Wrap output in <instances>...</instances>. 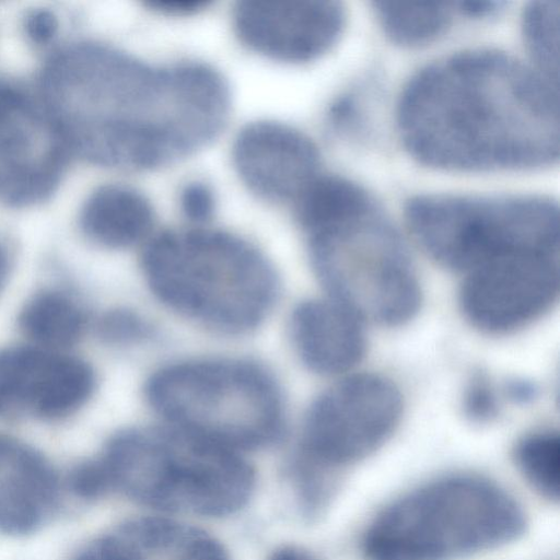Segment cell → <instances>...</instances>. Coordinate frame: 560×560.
Masks as SVG:
<instances>
[{"label":"cell","mask_w":560,"mask_h":560,"mask_svg":"<svg viewBox=\"0 0 560 560\" xmlns=\"http://www.w3.org/2000/svg\"><path fill=\"white\" fill-rule=\"evenodd\" d=\"M42 103L69 151L120 170L170 165L212 142L231 94L199 62L154 66L109 45L80 42L46 62Z\"/></svg>","instance_id":"obj_1"},{"label":"cell","mask_w":560,"mask_h":560,"mask_svg":"<svg viewBox=\"0 0 560 560\" xmlns=\"http://www.w3.org/2000/svg\"><path fill=\"white\" fill-rule=\"evenodd\" d=\"M396 121L409 154L433 168L533 171L559 158L558 88L493 48L456 51L415 72Z\"/></svg>","instance_id":"obj_2"},{"label":"cell","mask_w":560,"mask_h":560,"mask_svg":"<svg viewBox=\"0 0 560 560\" xmlns=\"http://www.w3.org/2000/svg\"><path fill=\"white\" fill-rule=\"evenodd\" d=\"M295 210L331 300L361 322L392 327L415 317L421 304L417 272L397 226L371 192L322 173Z\"/></svg>","instance_id":"obj_3"},{"label":"cell","mask_w":560,"mask_h":560,"mask_svg":"<svg viewBox=\"0 0 560 560\" xmlns=\"http://www.w3.org/2000/svg\"><path fill=\"white\" fill-rule=\"evenodd\" d=\"M145 280L171 310L229 334L258 326L278 294L275 268L242 237L219 230L167 231L142 255Z\"/></svg>","instance_id":"obj_4"},{"label":"cell","mask_w":560,"mask_h":560,"mask_svg":"<svg viewBox=\"0 0 560 560\" xmlns=\"http://www.w3.org/2000/svg\"><path fill=\"white\" fill-rule=\"evenodd\" d=\"M526 518L501 486L471 474L443 476L387 504L362 538L365 560H460L517 539Z\"/></svg>","instance_id":"obj_5"},{"label":"cell","mask_w":560,"mask_h":560,"mask_svg":"<svg viewBox=\"0 0 560 560\" xmlns=\"http://www.w3.org/2000/svg\"><path fill=\"white\" fill-rule=\"evenodd\" d=\"M110 490L160 511L222 516L241 509L254 471L238 452L178 429H128L98 457Z\"/></svg>","instance_id":"obj_6"},{"label":"cell","mask_w":560,"mask_h":560,"mask_svg":"<svg viewBox=\"0 0 560 560\" xmlns=\"http://www.w3.org/2000/svg\"><path fill=\"white\" fill-rule=\"evenodd\" d=\"M150 406L170 427L241 452L277 441L283 400L273 376L238 359H199L170 364L148 380Z\"/></svg>","instance_id":"obj_7"},{"label":"cell","mask_w":560,"mask_h":560,"mask_svg":"<svg viewBox=\"0 0 560 560\" xmlns=\"http://www.w3.org/2000/svg\"><path fill=\"white\" fill-rule=\"evenodd\" d=\"M423 250L455 271L517 254H559L558 203L533 194H424L406 205Z\"/></svg>","instance_id":"obj_8"},{"label":"cell","mask_w":560,"mask_h":560,"mask_svg":"<svg viewBox=\"0 0 560 560\" xmlns=\"http://www.w3.org/2000/svg\"><path fill=\"white\" fill-rule=\"evenodd\" d=\"M401 413L398 387L377 374L348 376L323 392L303 422L296 464L300 487L332 490L335 475L377 451Z\"/></svg>","instance_id":"obj_9"},{"label":"cell","mask_w":560,"mask_h":560,"mask_svg":"<svg viewBox=\"0 0 560 560\" xmlns=\"http://www.w3.org/2000/svg\"><path fill=\"white\" fill-rule=\"evenodd\" d=\"M558 295L559 254H517L465 272L458 303L474 327L505 335L542 317Z\"/></svg>","instance_id":"obj_10"},{"label":"cell","mask_w":560,"mask_h":560,"mask_svg":"<svg viewBox=\"0 0 560 560\" xmlns=\"http://www.w3.org/2000/svg\"><path fill=\"white\" fill-rule=\"evenodd\" d=\"M68 152L42 101L0 81V203L28 207L49 198Z\"/></svg>","instance_id":"obj_11"},{"label":"cell","mask_w":560,"mask_h":560,"mask_svg":"<svg viewBox=\"0 0 560 560\" xmlns=\"http://www.w3.org/2000/svg\"><path fill=\"white\" fill-rule=\"evenodd\" d=\"M342 3L331 0H242L233 9L240 42L266 58L304 63L339 40L346 25Z\"/></svg>","instance_id":"obj_12"},{"label":"cell","mask_w":560,"mask_h":560,"mask_svg":"<svg viewBox=\"0 0 560 560\" xmlns=\"http://www.w3.org/2000/svg\"><path fill=\"white\" fill-rule=\"evenodd\" d=\"M94 388L93 369L77 357L36 346L0 349V417L60 420Z\"/></svg>","instance_id":"obj_13"},{"label":"cell","mask_w":560,"mask_h":560,"mask_svg":"<svg viewBox=\"0 0 560 560\" xmlns=\"http://www.w3.org/2000/svg\"><path fill=\"white\" fill-rule=\"evenodd\" d=\"M232 159L243 184L268 201H295L322 174L320 155L301 130L275 120L247 124L237 133Z\"/></svg>","instance_id":"obj_14"},{"label":"cell","mask_w":560,"mask_h":560,"mask_svg":"<svg viewBox=\"0 0 560 560\" xmlns=\"http://www.w3.org/2000/svg\"><path fill=\"white\" fill-rule=\"evenodd\" d=\"M59 499L57 474L34 447L0 434V532L26 535L54 513Z\"/></svg>","instance_id":"obj_15"},{"label":"cell","mask_w":560,"mask_h":560,"mask_svg":"<svg viewBox=\"0 0 560 560\" xmlns=\"http://www.w3.org/2000/svg\"><path fill=\"white\" fill-rule=\"evenodd\" d=\"M73 560H229L212 536L161 517H143L119 525L97 538Z\"/></svg>","instance_id":"obj_16"},{"label":"cell","mask_w":560,"mask_h":560,"mask_svg":"<svg viewBox=\"0 0 560 560\" xmlns=\"http://www.w3.org/2000/svg\"><path fill=\"white\" fill-rule=\"evenodd\" d=\"M362 323L336 301L314 299L294 308L290 334L307 369L320 375H339L358 365L365 354Z\"/></svg>","instance_id":"obj_17"},{"label":"cell","mask_w":560,"mask_h":560,"mask_svg":"<svg viewBox=\"0 0 560 560\" xmlns=\"http://www.w3.org/2000/svg\"><path fill=\"white\" fill-rule=\"evenodd\" d=\"M80 228L93 243L113 249L143 241L154 223L150 200L139 190L118 184L96 188L83 202Z\"/></svg>","instance_id":"obj_18"},{"label":"cell","mask_w":560,"mask_h":560,"mask_svg":"<svg viewBox=\"0 0 560 560\" xmlns=\"http://www.w3.org/2000/svg\"><path fill=\"white\" fill-rule=\"evenodd\" d=\"M19 326L34 346L61 351L83 335L86 316L70 295L47 289L27 300L19 314Z\"/></svg>","instance_id":"obj_19"},{"label":"cell","mask_w":560,"mask_h":560,"mask_svg":"<svg viewBox=\"0 0 560 560\" xmlns=\"http://www.w3.org/2000/svg\"><path fill=\"white\" fill-rule=\"evenodd\" d=\"M373 12L382 31L397 45L419 47L435 40L451 26L458 3L376 1Z\"/></svg>","instance_id":"obj_20"},{"label":"cell","mask_w":560,"mask_h":560,"mask_svg":"<svg viewBox=\"0 0 560 560\" xmlns=\"http://www.w3.org/2000/svg\"><path fill=\"white\" fill-rule=\"evenodd\" d=\"M521 30L528 65L558 88L559 2H529L521 16Z\"/></svg>","instance_id":"obj_21"},{"label":"cell","mask_w":560,"mask_h":560,"mask_svg":"<svg viewBox=\"0 0 560 560\" xmlns=\"http://www.w3.org/2000/svg\"><path fill=\"white\" fill-rule=\"evenodd\" d=\"M516 467L541 497L558 501L560 494V438L540 430L521 438L513 451Z\"/></svg>","instance_id":"obj_22"},{"label":"cell","mask_w":560,"mask_h":560,"mask_svg":"<svg viewBox=\"0 0 560 560\" xmlns=\"http://www.w3.org/2000/svg\"><path fill=\"white\" fill-rule=\"evenodd\" d=\"M95 330L101 340L114 346L138 343L153 334L148 320L127 308H114L103 313L96 320Z\"/></svg>","instance_id":"obj_23"},{"label":"cell","mask_w":560,"mask_h":560,"mask_svg":"<svg viewBox=\"0 0 560 560\" xmlns=\"http://www.w3.org/2000/svg\"><path fill=\"white\" fill-rule=\"evenodd\" d=\"M465 416L474 422H487L498 413L494 388L483 373L477 372L468 380L463 395Z\"/></svg>","instance_id":"obj_24"},{"label":"cell","mask_w":560,"mask_h":560,"mask_svg":"<svg viewBox=\"0 0 560 560\" xmlns=\"http://www.w3.org/2000/svg\"><path fill=\"white\" fill-rule=\"evenodd\" d=\"M68 482L70 490L82 499H96L110 491L106 474L98 458L74 467Z\"/></svg>","instance_id":"obj_25"},{"label":"cell","mask_w":560,"mask_h":560,"mask_svg":"<svg viewBox=\"0 0 560 560\" xmlns=\"http://www.w3.org/2000/svg\"><path fill=\"white\" fill-rule=\"evenodd\" d=\"M179 206L188 220L205 223L211 219L215 210L214 192L202 182H191L182 189Z\"/></svg>","instance_id":"obj_26"},{"label":"cell","mask_w":560,"mask_h":560,"mask_svg":"<svg viewBox=\"0 0 560 560\" xmlns=\"http://www.w3.org/2000/svg\"><path fill=\"white\" fill-rule=\"evenodd\" d=\"M57 20L48 11H34L26 19V32L37 43L49 42L57 30Z\"/></svg>","instance_id":"obj_27"},{"label":"cell","mask_w":560,"mask_h":560,"mask_svg":"<svg viewBox=\"0 0 560 560\" xmlns=\"http://www.w3.org/2000/svg\"><path fill=\"white\" fill-rule=\"evenodd\" d=\"M210 2L206 0H150L145 2L150 8L168 14H185L203 10Z\"/></svg>","instance_id":"obj_28"},{"label":"cell","mask_w":560,"mask_h":560,"mask_svg":"<svg viewBox=\"0 0 560 560\" xmlns=\"http://www.w3.org/2000/svg\"><path fill=\"white\" fill-rule=\"evenodd\" d=\"M506 396L517 404H527L537 397L538 389L536 385L524 378H513L506 382L504 386Z\"/></svg>","instance_id":"obj_29"},{"label":"cell","mask_w":560,"mask_h":560,"mask_svg":"<svg viewBox=\"0 0 560 560\" xmlns=\"http://www.w3.org/2000/svg\"><path fill=\"white\" fill-rule=\"evenodd\" d=\"M269 560H317L312 553L308 551L295 547V546H284L277 549Z\"/></svg>","instance_id":"obj_30"},{"label":"cell","mask_w":560,"mask_h":560,"mask_svg":"<svg viewBox=\"0 0 560 560\" xmlns=\"http://www.w3.org/2000/svg\"><path fill=\"white\" fill-rule=\"evenodd\" d=\"M10 270V258L8 250L0 243V291L7 282Z\"/></svg>","instance_id":"obj_31"}]
</instances>
